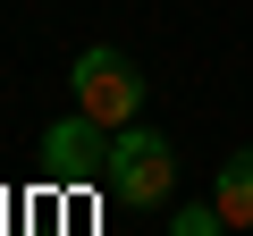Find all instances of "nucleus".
Wrapping results in <instances>:
<instances>
[{"label":"nucleus","instance_id":"4","mask_svg":"<svg viewBox=\"0 0 253 236\" xmlns=\"http://www.w3.org/2000/svg\"><path fill=\"white\" fill-rule=\"evenodd\" d=\"M211 202H219V219H228V228H253V152H228V160H219Z\"/></svg>","mask_w":253,"mask_h":236},{"label":"nucleus","instance_id":"5","mask_svg":"<svg viewBox=\"0 0 253 236\" xmlns=\"http://www.w3.org/2000/svg\"><path fill=\"white\" fill-rule=\"evenodd\" d=\"M169 236H228V219H219V202H194V211L169 219Z\"/></svg>","mask_w":253,"mask_h":236},{"label":"nucleus","instance_id":"1","mask_svg":"<svg viewBox=\"0 0 253 236\" xmlns=\"http://www.w3.org/2000/svg\"><path fill=\"white\" fill-rule=\"evenodd\" d=\"M110 194L126 202V211H152V202H169V186H177V144L169 135H152L144 118L135 127H118L110 135Z\"/></svg>","mask_w":253,"mask_h":236},{"label":"nucleus","instance_id":"2","mask_svg":"<svg viewBox=\"0 0 253 236\" xmlns=\"http://www.w3.org/2000/svg\"><path fill=\"white\" fill-rule=\"evenodd\" d=\"M68 93H76L84 118H101L110 135L135 127V110H144V76H135V59H126V51H84V59L68 68Z\"/></svg>","mask_w":253,"mask_h":236},{"label":"nucleus","instance_id":"3","mask_svg":"<svg viewBox=\"0 0 253 236\" xmlns=\"http://www.w3.org/2000/svg\"><path fill=\"white\" fill-rule=\"evenodd\" d=\"M42 169L68 177V186L101 177V169H110V127H101V118H84V110H68L59 127H42Z\"/></svg>","mask_w":253,"mask_h":236}]
</instances>
